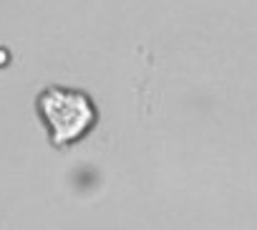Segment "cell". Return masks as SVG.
<instances>
[{"instance_id":"obj_1","label":"cell","mask_w":257,"mask_h":230,"mask_svg":"<svg viewBox=\"0 0 257 230\" xmlns=\"http://www.w3.org/2000/svg\"><path fill=\"white\" fill-rule=\"evenodd\" d=\"M36 111L56 149L81 142L98 122V109L86 91L56 84L36 96Z\"/></svg>"}]
</instances>
